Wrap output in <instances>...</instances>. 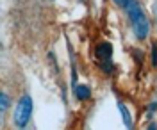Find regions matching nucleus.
<instances>
[{
  "label": "nucleus",
  "instance_id": "nucleus-5",
  "mask_svg": "<svg viewBox=\"0 0 157 130\" xmlns=\"http://www.w3.org/2000/svg\"><path fill=\"white\" fill-rule=\"evenodd\" d=\"M73 91H75V96L82 102L88 100L89 96H91V89H89V86H86V84H77L73 87Z\"/></svg>",
  "mask_w": 157,
  "mask_h": 130
},
{
  "label": "nucleus",
  "instance_id": "nucleus-8",
  "mask_svg": "<svg viewBox=\"0 0 157 130\" xmlns=\"http://www.w3.org/2000/svg\"><path fill=\"white\" fill-rule=\"evenodd\" d=\"M154 110H157V102H152V103H150V107H148V112H147V118H152Z\"/></svg>",
  "mask_w": 157,
  "mask_h": 130
},
{
  "label": "nucleus",
  "instance_id": "nucleus-1",
  "mask_svg": "<svg viewBox=\"0 0 157 130\" xmlns=\"http://www.w3.org/2000/svg\"><path fill=\"white\" fill-rule=\"evenodd\" d=\"M125 7H127V16H128V20H130V23H132V29H134L136 38L141 41L147 39L148 32H150V23H148V18L145 16L139 2L137 0H128V4Z\"/></svg>",
  "mask_w": 157,
  "mask_h": 130
},
{
  "label": "nucleus",
  "instance_id": "nucleus-7",
  "mask_svg": "<svg viewBox=\"0 0 157 130\" xmlns=\"http://www.w3.org/2000/svg\"><path fill=\"white\" fill-rule=\"evenodd\" d=\"M152 64L157 66V45L154 43V46H152Z\"/></svg>",
  "mask_w": 157,
  "mask_h": 130
},
{
  "label": "nucleus",
  "instance_id": "nucleus-2",
  "mask_svg": "<svg viewBox=\"0 0 157 130\" xmlns=\"http://www.w3.org/2000/svg\"><path fill=\"white\" fill-rule=\"evenodd\" d=\"M30 116H32V98L29 95H23L14 109V123L20 128H23L30 121Z\"/></svg>",
  "mask_w": 157,
  "mask_h": 130
},
{
  "label": "nucleus",
  "instance_id": "nucleus-6",
  "mask_svg": "<svg viewBox=\"0 0 157 130\" xmlns=\"http://www.w3.org/2000/svg\"><path fill=\"white\" fill-rule=\"evenodd\" d=\"M7 107H9V95L7 93H2L0 95V110H2V114L6 112Z\"/></svg>",
  "mask_w": 157,
  "mask_h": 130
},
{
  "label": "nucleus",
  "instance_id": "nucleus-10",
  "mask_svg": "<svg viewBox=\"0 0 157 130\" xmlns=\"http://www.w3.org/2000/svg\"><path fill=\"white\" fill-rule=\"evenodd\" d=\"M147 130H157V123H150Z\"/></svg>",
  "mask_w": 157,
  "mask_h": 130
},
{
  "label": "nucleus",
  "instance_id": "nucleus-4",
  "mask_svg": "<svg viewBox=\"0 0 157 130\" xmlns=\"http://www.w3.org/2000/svg\"><path fill=\"white\" fill-rule=\"evenodd\" d=\"M118 109L121 112V120H123V125L127 127V130H134V121H132V116H130V110L125 107V103H118Z\"/></svg>",
  "mask_w": 157,
  "mask_h": 130
},
{
  "label": "nucleus",
  "instance_id": "nucleus-9",
  "mask_svg": "<svg viewBox=\"0 0 157 130\" xmlns=\"http://www.w3.org/2000/svg\"><path fill=\"white\" fill-rule=\"evenodd\" d=\"M113 2H114L116 6H127L128 4V0H113Z\"/></svg>",
  "mask_w": 157,
  "mask_h": 130
},
{
  "label": "nucleus",
  "instance_id": "nucleus-3",
  "mask_svg": "<svg viewBox=\"0 0 157 130\" xmlns=\"http://www.w3.org/2000/svg\"><path fill=\"white\" fill-rule=\"evenodd\" d=\"M111 57H113V45L111 43H100L97 46V59L100 61V66L105 73H111L113 66H111Z\"/></svg>",
  "mask_w": 157,
  "mask_h": 130
}]
</instances>
